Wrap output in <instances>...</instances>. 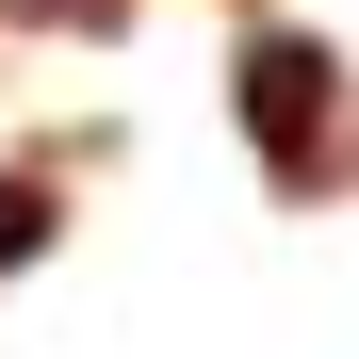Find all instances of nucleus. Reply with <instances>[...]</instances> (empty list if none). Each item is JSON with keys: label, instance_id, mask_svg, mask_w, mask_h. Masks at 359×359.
<instances>
[{"label": "nucleus", "instance_id": "1", "mask_svg": "<svg viewBox=\"0 0 359 359\" xmlns=\"http://www.w3.org/2000/svg\"><path fill=\"white\" fill-rule=\"evenodd\" d=\"M327 98H343L327 33H262V49H245V131H262V163H294V180H311V147H327Z\"/></svg>", "mask_w": 359, "mask_h": 359}, {"label": "nucleus", "instance_id": "2", "mask_svg": "<svg viewBox=\"0 0 359 359\" xmlns=\"http://www.w3.org/2000/svg\"><path fill=\"white\" fill-rule=\"evenodd\" d=\"M49 245V196H33V180H0V262H33Z\"/></svg>", "mask_w": 359, "mask_h": 359}, {"label": "nucleus", "instance_id": "3", "mask_svg": "<svg viewBox=\"0 0 359 359\" xmlns=\"http://www.w3.org/2000/svg\"><path fill=\"white\" fill-rule=\"evenodd\" d=\"M0 17H98V0H0Z\"/></svg>", "mask_w": 359, "mask_h": 359}]
</instances>
